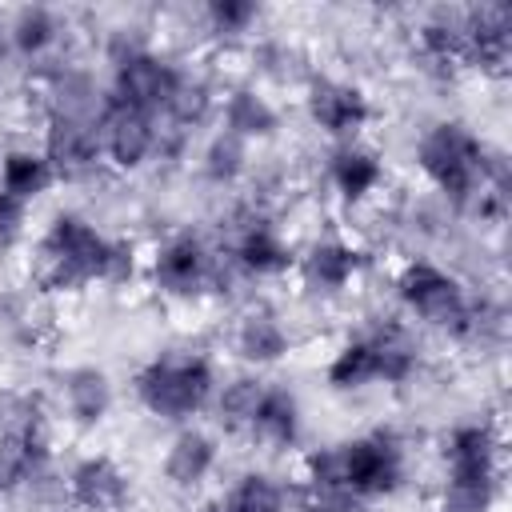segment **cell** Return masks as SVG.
Returning <instances> with one entry per match:
<instances>
[{"label": "cell", "mask_w": 512, "mask_h": 512, "mask_svg": "<svg viewBox=\"0 0 512 512\" xmlns=\"http://www.w3.org/2000/svg\"><path fill=\"white\" fill-rule=\"evenodd\" d=\"M356 264H360V256L352 248H344V244H316L308 252V260H304V272H308V280L316 288L336 292V288H344L352 280Z\"/></svg>", "instance_id": "obj_16"}, {"label": "cell", "mask_w": 512, "mask_h": 512, "mask_svg": "<svg viewBox=\"0 0 512 512\" xmlns=\"http://www.w3.org/2000/svg\"><path fill=\"white\" fill-rule=\"evenodd\" d=\"M420 164L456 200L476 192V184L484 180V152H480L476 136L460 124H436L420 140Z\"/></svg>", "instance_id": "obj_3"}, {"label": "cell", "mask_w": 512, "mask_h": 512, "mask_svg": "<svg viewBox=\"0 0 512 512\" xmlns=\"http://www.w3.org/2000/svg\"><path fill=\"white\" fill-rule=\"evenodd\" d=\"M236 256H240V264H244V268H252V272H276V268H284V264H288L284 244H280V240H276V232H272V228H264V224H252V228L240 236Z\"/></svg>", "instance_id": "obj_19"}, {"label": "cell", "mask_w": 512, "mask_h": 512, "mask_svg": "<svg viewBox=\"0 0 512 512\" xmlns=\"http://www.w3.org/2000/svg\"><path fill=\"white\" fill-rule=\"evenodd\" d=\"M136 396L148 412L180 420L204 408L212 396V368L204 360H156L136 376Z\"/></svg>", "instance_id": "obj_2"}, {"label": "cell", "mask_w": 512, "mask_h": 512, "mask_svg": "<svg viewBox=\"0 0 512 512\" xmlns=\"http://www.w3.org/2000/svg\"><path fill=\"white\" fill-rule=\"evenodd\" d=\"M332 180H336V188H340L348 200H360L364 192L376 188V180H380V164H376L372 152L348 148V152L336 156V164H332Z\"/></svg>", "instance_id": "obj_18"}, {"label": "cell", "mask_w": 512, "mask_h": 512, "mask_svg": "<svg viewBox=\"0 0 512 512\" xmlns=\"http://www.w3.org/2000/svg\"><path fill=\"white\" fill-rule=\"evenodd\" d=\"M288 348V340H284V328L272 320V316H248L244 324H240V352L248 356V360H276L280 352Z\"/></svg>", "instance_id": "obj_22"}, {"label": "cell", "mask_w": 512, "mask_h": 512, "mask_svg": "<svg viewBox=\"0 0 512 512\" xmlns=\"http://www.w3.org/2000/svg\"><path fill=\"white\" fill-rule=\"evenodd\" d=\"M236 156H240V148H236V140L228 136V140H216V148H212V172L220 176H232L236 172Z\"/></svg>", "instance_id": "obj_29"}, {"label": "cell", "mask_w": 512, "mask_h": 512, "mask_svg": "<svg viewBox=\"0 0 512 512\" xmlns=\"http://www.w3.org/2000/svg\"><path fill=\"white\" fill-rule=\"evenodd\" d=\"M400 296L412 312H420L428 324L436 328H452V332H464L472 312H468V300L460 292V284L452 276H444L440 268L432 264H408L400 272Z\"/></svg>", "instance_id": "obj_5"}, {"label": "cell", "mask_w": 512, "mask_h": 512, "mask_svg": "<svg viewBox=\"0 0 512 512\" xmlns=\"http://www.w3.org/2000/svg\"><path fill=\"white\" fill-rule=\"evenodd\" d=\"M308 108H312V120H316L324 132H336V136L360 128V124L368 120V100H364L356 88L332 84V80H320V84L312 88Z\"/></svg>", "instance_id": "obj_9"}, {"label": "cell", "mask_w": 512, "mask_h": 512, "mask_svg": "<svg viewBox=\"0 0 512 512\" xmlns=\"http://www.w3.org/2000/svg\"><path fill=\"white\" fill-rule=\"evenodd\" d=\"M280 508H284V488L264 472L240 476V484L228 496V512H280Z\"/></svg>", "instance_id": "obj_20"}, {"label": "cell", "mask_w": 512, "mask_h": 512, "mask_svg": "<svg viewBox=\"0 0 512 512\" xmlns=\"http://www.w3.org/2000/svg\"><path fill=\"white\" fill-rule=\"evenodd\" d=\"M228 124H232V132L236 136H264V132H272V124H276V116L268 112V104L264 100H256L252 92H240L232 104H228Z\"/></svg>", "instance_id": "obj_25"}, {"label": "cell", "mask_w": 512, "mask_h": 512, "mask_svg": "<svg viewBox=\"0 0 512 512\" xmlns=\"http://www.w3.org/2000/svg\"><path fill=\"white\" fill-rule=\"evenodd\" d=\"M52 36H56V24H52V16L40 12V8H32V12H24V16L16 20V44H20V52H40Z\"/></svg>", "instance_id": "obj_26"}, {"label": "cell", "mask_w": 512, "mask_h": 512, "mask_svg": "<svg viewBox=\"0 0 512 512\" xmlns=\"http://www.w3.org/2000/svg\"><path fill=\"white\" fill-rule=\"evenodd\" d=\"M368 344H372V356H376V380H404L412 372L416 356H412V344L404 340L400 328H384Z\"/></svg>", "instance_id": "obj_21"}, {"label": "cell", "mask_w": 512, "mask_h": 512, "mask_svg": "<svg viewBox=\"0 0 512 512\" xmlns=\"http://www.w3.org/2000/svg\"><path fill=\"white\" fill-rule=\"evenodd\" d=\"M156 280L168 292H196L208 280V256L196 240H172L160 256H156Z\"/></svg>", "instance_id": "obj_11"}, {"label": "cell", "mask_w": 512, "mask_h": 512, "mask_svg": "<svg viewBox=\"0 0 512 512\" xmlns=\"http://www.w3.org/2000/svg\"><path fill=\"white\" fill-rule=\"evenodd\" d=\"M44 256L56 284L84 280H124L132 272V252L124 244H108L76 216H60L44 240Z\"/></svg>", "instance_id": "obj_1"}, {"label": "cell", "mask_w": 512, "mask_h": 512, "mask_svg": "<svg viewBox=\"0 0 512 512\" xmlns=\"http://www.w3.org/2000/svg\"><path fill=\"white\" fill-rule=\"evenodd\" d=\"M64 396H68L72 416L84 420V424L100 420V416L108 412V400H112L108 380H104V372H96V368H80V372H72L68 384H64Z\"/></svg>", "instance_id": "obj_17"}, {"label": "cell", "mask_w": 512, "mask_h": 512, "mask_svg": "<svg viewBox=\"0 0 512 512\" xmlns=\"http://www.w3.org/2000/svg\"><path fill=\"white\" fill-rule=\"evenodd\" d=\"M72 496H76V504H84L92 512H120L124 496H128V484H124V472L112 460L96 456V460H84L72 472Z\"/></svg>", "instance_id": "obj_10"}, {"label": "cell", "mask_w": 512, "mask_h": 512, "mask_svg": "<svg viewBox=\"0 0 512 512\" xmlns=\"http://www.w3.org/2000/svg\"><path fill=\"white\" fill-rule=\"evenodd\" d=\"M96 132H100V148L120 164V168H136L152 144H156V128H152V116L124 104V100H112L104 108V116L96 120Z\"/></svg>", "instance_id": "obj_7"}, {"label": "cell", "mask_w": 512, "mask_h": 512, "mask_svg": "<svg viewBox=\"0 0 512 512\" xmlns=\"http://www.w3.org/2000/svg\"><path fill=\"white\" fill-rule=\"evenodd\" d=\"M180 88V76L172 64H164L160 56H148V52H132L116 64V100L140 108V112H156V108H168L172 92Z\"/></svg>", "instance_id": "obj_6"}, {"label": "cell", "mask_w": 512, "mask_h": 512, "mask_svg": "<svg viewBox=\"0 0 512 512\" xmlns=\"http://www.w3.org/2000/svg\"><path fill=\"white\" fill-rule=\"evenodd\" d=\"M336 472H340V488L352 496H384L400 484L404 460H400V444L392 436H360L352 444L336 448Z\"/></svg>", "instance_id": "obj_4"}, {"label": "cell", "mask_w": 512, "mask_h": 512, "mask_svg": "<svg viewBox=\"0 0 512 512\" xmlns=\"http://www.w3.org/2000/svg\"><path fill=\"white\" fill-rule=\"evenodd\" d=\"M264 392L268 388L260 380H236V384H228L224 396H220V416L228 420V428H252Z\"/></svg>", "instance_id": "obj_24"}, {"label": "cell", "mask_w": 512, "mask_h": 512, "mask_svg": "<svg viewBox=\"0 0 512 512\" xmlns=\"http://www.w3.org/2000/svg\"><path fill=\"white\" fill-rule=\"evenodd\" d=\"M52 164H48V156H32V152H8L4 160H0V192H8V196H16V200H32V196H40L48 184H52Z\"/></svg>", "instance_id": "obj_13"}, {"label": "cell", "mask_w": 512, "mask_h": 512, "mask_svg": "<svg viewBox=\"0 0 512 512\" xmlns=\"http://www.w3.org/2000/svg\"><path fill=\"white\" fill-rule=\"evenodd\" d=\"M100 152V132L92 116H56L48 132V164L52 172H84Z\"/></svg>", "instance_id": "obj_8"}, {"label": "cell", "mask_w": 512, "mask_h": 512, "mask_svg": "<svg viewBox=\"0 0 512 512\" xmlns=\"http://www.w3.org/2000/svg\"><path fill=\"white\" fill-rule=\"evenodd\" d=\"M452 480H492L496 476V444L492 432L480 424L452 432Z\"/></svg>", "instance_id": "obj_12"}, {"label": "cell", "mask_w": 512, "mask_h": 512, "mask_svg": "<svg viewBox=\"0 0 512 512\" xmlns=\"http://www.w3.org/2000/svg\"><path fill=\"white\" fill-rule=\"evenodd\" d=\"M296 428H300V412H296V400L292 392L284 388H268L260 408H256V420H252V432L272 440V444H292L296 440Z\"/></svg>", "instance_id": "obj_15"}, {"label": "cell", "mask_w": 512, "mask_h": 512, "mask_svg": "<svg viewBox=\"0 0 512 512\" xmlns=\"http://www.w3.org/2000/svg\"><path fill=\"white\" fill-rule=\"evenodd\" d=\"M208 16H212L216 28H224V32H240V28L256 16V4H248V0H216V4L208 8Z\"/></svg>", "instance_id": "obj_27"}, {"label": "cell", "mask_w": 512, "mask_h": 512, "mask_svg": "<svg viewBox=\"0 0 512 512\" xmlns=\"http://www.w3.org/2000/svg\"><path fill=\"white\" fill-rule=\"evenodd\" d=\"M212 460H216V448H212V440L204 432H180L172 440V448H168L164 472H168L172 484H184L188 488V484H196V480L208 476Z\"/></svg>", "instance_id": "obj_14"}, {"label": "cell", "mask_w": 512, "mask_h": 512, "mask_svg": "<svg viewBox=\"0 0 512 512\" xmlns=\"http://www.w3.org/2000/svg\"><path fill=\"white\" fill-rule=\"evenodd\" d=\"M328 380H332L336 388H356V384L376 380V356H372V344H368V340L348 344V348H344V352L332 360Z\"/></svg>", "instance_id": "obj_23"}, {"label": "cell", "mask_w": 512, "mask_h": 512, "mask_svg": "<svg viewBox=\"0 0 512 512\" xmlns=\"http://www.w3.org/2000/svg\"><path fill=\"white\" fill-rule=\"evenodd\" d=\"M20 224H24V200L0 192V240H12L20 232Z\"/></svg>", "instance_id": "obj_28"}]
</instances>
